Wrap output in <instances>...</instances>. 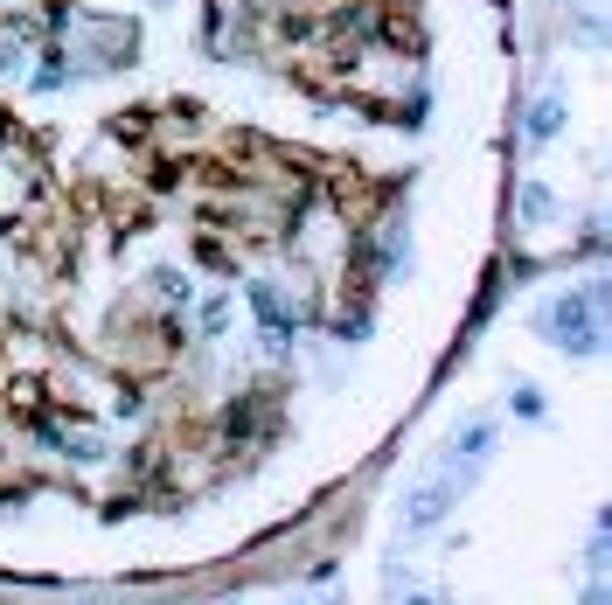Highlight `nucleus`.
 Wrapping results in <instances>:
<instances>
[{
	"mask_svg": "<svg viewBox=\"0 0 612 605\" xmlns=\"http://www.w3.org/2000/svg\"><path fill=\"white\" fill-rule=\"evenodd\" d=\"M536 327H543V341L550 348H571V355H599V286H585V293H564V300H550L536 313Z\"/></svg>",
	"mask_w": 612,
	"mask_h": 605,
	"instance_id": "obj_1",
	"label": "nucleus"
},
{
	"mask_svg": "<svg viewBox=\"0 0 612 605\" xmlns=\"http://www.w3.org/2000/svg\"><path fill=\"white\" fill-rule=\"evenodd\" d=\"M473 480H480V466H473V459H459V466L446 459V466H439V480H425V487L404 501L397 529H404V536H425V529H439V522L453 515V501L466 494V487H473Z\"/></svg>",
	"mask_w": 612,
	"mask_h": 605,
	"instance_id": "obj_2",
	"label": "nucleus"
},
{
	"mask_svg": "<svg viewBox=\"0 0 612 605\" xmlns=\"http://www.w3.org/2000/svg\"><path fill=\"white\" fill-rule=\"evenodd\" d=\"M251 306H258V313H265V341H279V348H286V341H293V313H286V306H279V293H272V286H265V279H258V286H251Z\"/></svg>",
	"mask_w": 612,
	"mask_h": 605,
	"instance_id": "obj_3",
	"label": "nucleus"
},
{
	"mask_svg": "<svg viewBox=\"0 0 612 605\" xmlns=\"http://www.w3.org/2000/svg\"><path fill=\"white\" fill-rule=\"evenodd\" d=\"M557 126H564V98L550 91V98H536V112H529V140L543 147V140H557Z\"/></svg>",
	"mask_w": 612,
	"mask_h": 605,
	"instance_id": "obj_4",
	"label": "nucleus"
},
{
	"mask_svg": "<svg viewBox=\"0 0 612 605\" xmlns=\"http://www.w3.org/2000/svg\"><path fill=\"white\" fill-rule=\"evenodd\" d=\"M153 300H167V306H188V300H195L188 272H174V265H167V272H153Z\"/></svg>",
	"mask_w": 612,
	"mask_h": 605,
	"instance_id": "obj_5",
	"label": "nucleus"
},
{
	"mask_svg": "<svg viewBox=\"0 0 612 605\" xmlns=\"http://www.w3.org/2000/svg\"><path fill=\"white\" fill-rule=\"evenodd\" d=\"M487 453H494V425H466V432H459V459L487 466Z\"/></svg>",
	"mask_w": 612,
	"mask_h": 605,
	"instance_id": "obj_6",
	"label": "nucleus"
},
{
	"mask_svg": "<svg viewBox=\"0 0 612 605\" xmlns=\"http://www.w3.org/2000/svg\"><path fill=\"white\" fill-rule=\"evenodd\" d=\"M550 209H557V195H550L543 181H529V188H522V216H529V223H550Z\"/></svg>",
	"mask_w": 612,
	"mask_h": 605,
	"instance_id": "obj_7",
	"label": "nucleus"
},
{
	"mask_svg": "<svg viewBox=\"0 0 612 605\" xmlns=\"http://www.w3.org/2000/svg\"><path fill=\"white\" fill-rule=\"evenodd\" d=\"M515 418H529V425L543 418V390H536V383H522V390H515Z\"/></svg>",
	"mask_w": 612,
	"mask_h": 605,
	"instance_id": "obj_8",
	"label": "nucleus"
},
{
	"mask_svg": "<svg viewBox=\"0 0 612 605\" xmlns=\"http://www.w3.org/2000/svg\"><path fill=\"white\" fill-rule=\"evenodd\" d=\"M230 327V300H209L202 306V334H223Z\"/></svg>",
	"mask_w": 612,
	"mask_h": 605,
	"instance_id": "obj_9",
	"label": "nucleus"
},
{
	"mask_svg": "<svg viewBox=\"0 0 612 605\" xmlns=\"http://www.w3.org/2000/svg\"><path fill=\"white\" fill-rule=\"evenodd\" d=\"M404 605H439V599H425V592H418V599H404Z\"/></svg>",
	"mask_w": 612,
	"mask_h": 605,
	"instance_id": "obj_10",
	"label": "nucleus"
}]
</instances>
